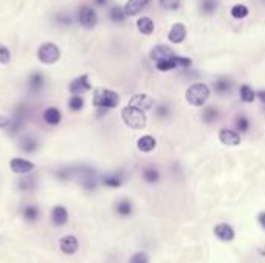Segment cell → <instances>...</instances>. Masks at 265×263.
Masks as SVG:
<instances>
[{
	"instance_id": "6da1fadb",
	"label": "cell",
	"mask_w": 265,
	"mask_h": 263,
	"mask_svg": "<svg viewBox=\"0 0 265 263\" xmlns=\"http://www.w3.org/2000/svg\"><path fill=\"white\" fill-rule=\"evenodd\" d=\"M55 177L61 181H76L88 192H93L99 184V175L96 169L87 164L59 167L55 170Z\"/></svg>"
},
{
	"instance_id": "7a4b0ae2",
	"label": "cell",
	"mask_w": 265,
	"mask_h": 263,
	"mask_svg": "<svg viewBox=\"0 0 265 263\" xmlns=\"http://www.w3.org/2000/svg\"><path fill=\"white\" fill-rule=\"evenodd\" d=\"M209 96H211V89L205 82H194L185 92V99L192 107H203L206 101L209 99Z\"/></svg>"
},
{
	"instance_id": "3957f363",
	"label": "cell",
	"mask_w": 265,
	"mask_h": 263,
	"mask_svg": "<svg viewBox=\"0 0 265 263\" xmlns=\"http://www.w3.org/2000/svg\"><path fill=\"white\" fill-rule=\"evenodd\" d=\"M28 116H30V107H28V105L25 102L17 104L16 107L13 109V113L10 116V119H11L10 127L5 132L10 136H17L24 130L27 121H28Z\"/></svg>"
},
{
	"instance_id": "277c9868",
	"label": "cell",
	"mask_w": 265,
	"mask_h": 263,
	"mask_svg": "<svg viewBox=\"0 0 265 263\" xmlns=\"http://www.w3.org/2000/svg\"><path fill=\"white\" fill-rule=\"evenodd\" d=\"M121 119L124 121V124L127 127H130L134 130H141L148 124V116H146L145 110L134 107V105H130V104H127L126 107L121 110Z\"/></svg>"
},
{
	"instance_id": "5b68a950",
	"label": "cell",
	"mask_w": 265,
	"mask_h": 263,
	"mask_svg": "<svg viewBox=\"0 0 265 263\" xmlns=\"http://www.w3.org/2000/svg\"><path fill=\"white\" fill-rule=\"evenodd\" d=\"M119 104V95L109 89H96L93 92V105L96 109L112 110Z\"/></svg>"
},
{
	"instance_id": "8992f818",
	"label": "cell",
	"mask_w": 265,
	"mask_h": 263,
	"mask_svg": "<svg viewBox=\"0 0 265 263\" xmlns=\"http://www.w3.org/2000/svg\"><path fill=\"white\" fill-rule=\"evenodd\" d=\"M38 59L44 65H55L61 59V50L56 44L44 42L38 48Z\"/></svg>"
},
{
	"instance_id": "52a82bcc",
	"label": "cell",
	"mask_w": 265,
	"mask_h": 263,
	"mask_svg": "<svg viewBox=\"0 0 265 263\" xmlns=\"http://www.w3.org/2000/svg\"><path fill=\"white\" fill-rule=\"evenodd\" d=\"M76 21L84 30H93L98 25V14L93 7L82 5L76 13Z\"/></svg>"
},
{
	"instance_id": "ba28073f",
	"label": "cell",
	"mask_w": 265,
	"mask_h": 263,
	"mask_svg": "<svg viewBox=\"0 0 265 263\" xmlns=\"http://www.w3.org/2000/svg\"><path fill=\"white\" fill-rule=\"evenodd\" d=\"M10 169H11V172L17 173V175H27L36 169V164L27 160V158L16 156V158H11L10 160Z\"/></svg>"
},
{
	"instance_id": "9c48e42d",
	"label": "cell",
	"mask_w": 265,
	"mask_h": 263,
	"mask_svg": "<svg viewBox=\"0 0 265 263\" xmlns=\"http://www.w3.org/2000/svg\"><path fill=\"white\" fill-rule=\"evenodd\" d=\"M68 90L72 95H84L87 92L92 90V84L88 81V76L87 75H81L78 78H75L72 82L68 85Z\"/></svg>"
},
{
	"instance_id": "30bf717a",
	"label": "cell",
	"mask_w": 265,
	"mask_h": 263,
	"mask_svg": "<svg viewBox=\"0 0 265 263\" xmlns=\"http://www.w3.org/2000/svg\"><path fill=\"white\" fill-rule=\"evenodd\" d=\"M45 84H47V79L42 72H33L28 76V92L31 95H38L45 89Z\"/></svg>"
},
{
	"instance_id": "8fae6325",
	"label": "cell",
	"mask_w": 265,
	"mask_h": 263,
	"mask_svg": "<svg viewBox=\"0 0 265 263\" xmlns=\"http://www.w3.org/2000/svg\"><path fill=\"white\" fill-rule=\"evenodd\" d=\"M219 141L223 144V146H228V147H236L242 143V138H240V133L237 130H233V129H222L219 132Z\"/></svg>"
},
{
	"instance_id": "7c38bea8",
	"label": "cell",
	"mask_w": 265,
	"mask_h": 263,
	"mask_svg": "<svg viewBox=\"0 0 265 263\" xmlns=\"http://www.w3.org/2000/svg\"><path fill=\"white\" fill-rule=\"evenodd\" d=\"M99 183L105 187L118 189L124 184V173L122 172H112V173H104L99 177Z\"/></svg>"
},
{
	"instance_id": "4fadbf2b",
	"label": "cell",
	"mask_w": 265,
	"mask_h": 263,
	"mask_svg": "<svg viewBox=\"0 0 265 263\" xmlns=\"http://www.w3.org/2000/svg\"><path fill=\"white\" fill-rule=\"evenodd\" d=\"M188 36V30H186V25L182 24V22H177L171 27L169 33H168V41L171 44H175V45H179L182 42H185Z\"/></svg>"
},
{
	"instance_id": "5bb4252c",
	"label": "cell",
	"mask_w": 265,
	"mask_h": 263,
	"mask_svg": "<svg viewBox=\"0 0 265 263\" xmlns=\"http://www.w3.org/2000/svg\"><path fill=\"white\" fill-rule=\"evenodd\" d=\"M39 147H41L39 139L36 136H33V135H24L19 139V149H21V152H24L27 155L36 153L39 150Z\"/></svg>"
},
{
	"instance_id": "9a60e30c",
	"label": "cell",
	"mask_w": 265,
	"mask_h": 263,
	"mask_svg": "<svg viewBox=\"0 0 265 263\" xmlns=\"http://www.w3.org/2000/svg\"><path fill=\"white\" fill-rule=\"evenodd\" d=\"M59 248L61 251L65 254V255H73L78 252L79 249V240L78 237L68 234V235H64L61 240H59Z\"/></svg>"
},
{
	"instance_id": "2e32d148",
	"label": "cell",
	"mask_w": 265,
	"mask_h": 263,
	"mask_svg": "<svg viewBox=\"0 0 265 263\" xmlns=\"http://www.w3.org/2000/svg\"><path fill=\"white\" fill-rule=\"evenodd\" d=\"M129 104L134 105V107H138V109H141V110L148 112V110L154 109L155 99H154L152 96L146 95V93H137V95H134V96L130 98Z\"/></svg>"
},
{
	"instance_id": "e0dca14e",
	"label": "cell",
	"mask_w": 265,
	"mask_h": 263,
	"mask_svg": "<svg viewBox=\"0 0 265 263\" xmlns=\"http://www.w3.org/2000/svg\"><path fill=\"white\" fill-rule=\"evenodd\" d=\"M214 235L222 240V241H233L236 238V231H234V227L231 224H228V223H219L214 226Z\"/></svg>"
},
{
	"instance_id": "ac0fdd59",
	"label": "cell",
	"mask_w": 265,
	"mask_h": 263,
	"mask_svg": "<svg viewBox=\"0 0 265 263\" xmlns=\"http://www.w3.org/2000/svg\"><path fill=\"white\" fill-rule=\"evenodd\" d=\"M149 56H151V59H152L154 62H162V61L171 59V58L175 56V55H174V50H172L171 47L160 44V45H155V47L151 50V55H149Z\"/></svg>"
},
{
	"instance_id": "d6986e66",
	"label": "cell",
	"mask_w": 265,
	"mask_h": 263,
	"mask_svg": "<svg viewBox=\"0 0 265 263\" xmlns=\"http://www.w3.org/2000/svg\"><path fill=\"white\" fill-rule=\"evenodd\" d=\"M38 184H39V180L36 175L33 173H27V175H21L19 181H17V187L22 192H33L38 189Z\"/></svg>"
},
{
	"instance_id": "ffe728a7",
	"label": "cell",
	"mask_w": 265,
	"mask_h": 263,
	"mask_svg": "<svg viewBox=\"0 0 265 263\" xmlns=\"http://www.w3.org/2000/svg\"><path fill=\"white\" fill-rule=\"evenodd\" d=\"M152 0H127L126 5H124V11L127 14V17L137 16L141 11H145L149 5H151Z\"/></svg>"
},
{
	"instance_id": "44dd1931",
	"label": "cell",
	"mask_w": 265,
	"mask_h": 263,
	"mask_svg": "<svg viewBox=\"0 0 265 263\" xmlns=\"http://www.w3.org/2000/svg\"><path fill=\"white\" fill-rule=\"evenodd\" d=\"M50 217H51V223L55 226H64V224H67V221L70 218L67 207L62 206V204H58V206L53 207Z\"/></svg>"
},
{
	"instance_id": "7402d4cb",
	"label": "cell",
	"mask_w": 265,
	"mask_h": 263,
	"mask_svg": "<svg viewBox=\"0 0 265 263\" xmlns=\"http://www.w3.org/2000/svg\"><path fill=\"white\" fill-rule=\"evenodd\" d=\"M115 214L121 218H129L134 214V204L129 198H119L115 203Z\"/></svg>"
},
{
	"instance_id": "603a6c76",
	"label": "cell",
	"mask_w": 265,
	"mask_h": 263,
	"mask_svg": "<svg viewBox=\"0 0 265 263\" xmlns=\"http://www.w3.org/2000/svg\"><path fill=\"white\" fill-rule=\"evenodd\" d=\"M62 121V113L58 107H47L44 110V122L51 127H56L61 124Z\"/></svg>"
},
{
	"instance_id": "cb8c5ba5",
	"label": "cell",
	"mask_w": 265,
	"mask_h": 263,
	"mask_svg": "<svg viewBox=\"0 0 265 263\" xmlns=\"http://www.w3.org/2000/svg\"><path fill=\"white\" fill-rule=\"evenodd\" d=\"M53 22L59 28H72L75 25V17L67 11H59L53 16Z\"/></svg>"
},
{
	"instance_id": "d4e9b609",
	"label": "cell",
	"mask_w": 265,
	"mask_h": 263,
	"mask_svg": "<svg viewBox=\"0 0 265 263\" xmlns=\"http://www.w3.org/2000/svg\"><path fill=\"white\" fill-rule=\"evenodd\" d=\"M137 147H138L140 152H143V153H151V152H154L155 147H157V139H155L152 135H143L141 138H138Z\"/></svg>"
},
{
	"instance_id": "484cf974",
	"label": "cell",
	"mask_w": 265,
	"mask_h": 263,
	"mask_svg": "<svg viewBox=\"0 0 265 263\" xmlns=\"http://www.w3.org/2000/svg\"><path fill=\"white\" fill-rule=\"evenodd\" d=\"M107 17H109V21L113 22V24H124L126 19H127V14H126L124 8H121L119 5H113L109 10Z\"/></svg>"
},
{
	"instance_id": "4316f807",
	"label": "cell",
	"mask_w": 265,
	"mask_h": 263,
	"mask_svg": "<svg viewBox=\"0 0 265 263\" xmlns=\"http://www.w3.org/2000/svg\"><path fill=\"white\" fill-rule=\"evenodd\" d=\"M137 28L141 34H145V36H151V34L154 33V30H155V24H154V21L151 19V17L143 16L137 21Z\"/></svg>"
},
{
	"instance_id": "83f0119b",
	"label": "cell",
	"mask_w": 265,
	"mask_h": 263,
	"mask_svg": "<svg viewBox=\"0 0 265 263\" xmlns=\"http://www.w3.org/2000/svg\"><path fill=\"white\" fill-rule=\"evenodd\" d=\"M22 217L27 221H30V223L38 221L41 218V209H39V206H36V204H25L24 209H22Z\"/></svg>"
},
{
	"instance_id": "f1b7e54d",
	"label": "cell",
	"mask_w": 265,
	"mask_h": 263,
	"mask_svg": "<svg viewBox=\"0 0 265 263\" xmlns=\"http://www.w3.org/2000/svg\"><path fill=\"white\" fill-rule=\"evenodd\" d=\"M231 87H233V81L229 78H225V76H220L214 81V90L216 93L219 95H226L231 92Z\"/></svg>"
},
{
	"instance_id": "f546056e",
	"label": "cell",
	"mask_w": 265,
	"mask_h": 263,
	"mask_svg": "<svg viewBox=\"0 0 265 263\" xmlns=\"http://www.w3.org/2000/svg\"><path fill=\"white\" fill-rule=\"evenodd\" d=\"M155 68L158 70V72H171V70H175V68L180 70L179 56H172L171 59H166V61H162V62H155Z\"/></svg>"
},
{
	"instance_id": "4dcf8cb0",
	"label": "cell",
	"mask_w": 265,
	"mask_h": 263,
	"mask_svg": "<svg viewBox=\"0 0 265 263\" xmlns=\"http://www.w3.org/2000/svg\"><path fill=\"white\" fill-rule=\"evenodd\" d=\"M141 177L148 184H157L160 181V172L155 167H145L143 172H141Z\"/></svg>"
},
{
	"instance_id": "1f68e13d",
	"label": "cell",
	"mask_w": 265,
	"mask_h": 263,
	"mask_svg": "<svg viewBox=\"0 0 265 263\" xmlns=\"http://www.w3.org/2000/svg\"><path fill=\"white\" fill-rule=\"evenodd\" d=\"M200 11L205 16H213L219 10V0H200Z\"/></svg>"
},
{
	"instance_id": "d6a6232c",
	"label": "cell",
	"mask_w": 265,
	"mask_h": 263,
	"mask_svg": "<svg viewBox=\"0 0 265 263\" xmlns=\"http://www.w3.org/2000/svg\"><path fill=\"white\" fill-rule=\"evenodd\" d=\"M239 95H240V99L245 102V104H250L256 99V92L251 89L248 84H242L240 89H239Z\"/></svg>"
},
{
	"instance_id": "836d02e7",
	"label": "cell",
	"mask_w": 265,
	"mask_h": 263,
	"mask_svg": "<svg viewBox=\"0 0 265 263\" xmlns=\"http://www.w3.org/2000/svg\"><path fill=\"white\" fill-rule=\"evenodd\" d=\"M229 14H231L233 19L242 21V19H245V17H248L250 10L246 8L245 5H242V4H236V5H233V8H231V11H229Z\"/></svg>"
},
{
	"instance_id": "e575fe53",
	"label": "cell",
	"mask_w": 265,
	"mask_h": 263,
	"mask_svg": "<svg viewBox=\"0 0 265 263\" xmlns=\"http://www.w3.org/2000/svg\"><path fill=\"white\" fill-rule=\"evenodd\" d=\"M85 105V101L81 95H72V98L68 99V110L70 112H81Z\"/></svg>"
},
{
	"instance_id": "d590c367",
	"label": "cell",
	"mask_w": 265,
	"mask_h": 263,
	"mask_svg": "<svg viewBox=\"0 0 265 263\" xmlns=\"http://www.w3.org/2000/svg\"><path fill=\"white\" fill-rule=\"evenodd\" d=\"M219 118V110L216 107H206L203 110V115H202V121L205 122V124H213V122H216V119Z\"/></svg>"
},
{
	"instance_id": "8d00e7d4",
	"label": "cell",
	"mask_w": 265,
	"mask_h": 263,
	"mask_svg": "<svg viewBox=\"0 0 265 263\" xmlns=\"http://www.w3.org/2000/svg\"><path fill=\"white\" fill-rule=\"evenodd\" d=\"M250 119L248 116H245V115H239L236 118V130L239 133H245V132H248L250 130Z\"/></svg>"
},
{
	"instance_id": "74e56055",
	"label": "cell",
	"mask_w": 265,
	"mask_h": 263,
	"mask_svg": "<svg viewBox=\"0 0 265 263\" xmlns=\"http://www.w3.org/2000/svg\"><path fill=\"white\" fill-rule=\"evenodd\" d=\"M158 4L166 11H177L180 8V0H158Z\"/></svg>"
},
{
	"instance_id": "f35d334b",
	"label": "cell",
	"mask_w": 265,
	"mask_h": 263,
	"mask_svg": "<svg viewBox=\"0 0 265 263\" xmlns=\"http://www.w3.org/2000/svg\"><path fill=\"white\" fill-rule=\"evenodd\" d=\"M127 263H149V255L145 251H137L130 255Z\"/></svg>"
},
{
	"instance_id": "ab89813d",
	"label": "cell",
	"mask_w": 265,
	"mask_h": 263,
	"mask_svg": "<svg viewBox=\"0 0 265 263\" xmlns=\"http://www.w3.org/2000/svg\"><path fill=\"white\" fill-rule=\"evenodd\" d=\"M11 61V51L7 45H0V64L8 65Z\"/></svg>"
},
{
	"instance_id": "60d3db41",
	"label": "cell",
	"mask_w": 265,
	"mask_h": 263,
	"mask_svg": "<svg viewBox=\"0 0 265 263\" xmlns=\"http://www.w3.org/2000/svg\"><path fill=\"white\" fill-rule=\"evenodd\" d=\"M169 113H171V109H169V105H166V104H160V105L157 107V110H155L157 118H160V119L168 118Z\"/></svg>"
},
{
	"instance_id": "b9f144b4",
	"label": "cell",
	"mask_w": 265,
	"mask_h": 263,
	"mask_svg": "<svg viewBox=\"0 0 265 263\" xmlns=\"http://www.w3.org/2000/svg\"><path fill=\"white\" fill-rule=\"evenodd\" d=\"M10 122H11L10 116H4V115H0V129L7 130V129L10 127Z\"/></svg>"
},
{
	"instance_id": "7bdbcfd3",
	"label": "cell",
	"mask_w": 265,
	"mask_h": 263,
	"mask_svg": "<svg viewBox=\"0 0 265 263\" xmlns=\"http://www.w3.org/2000/svg\"><path fill=\"white\" fill-rule=\"evenodd\" d=\"M257 221H259V224H260L262 229L265 231V210H262V212L257 214Z\"/></svg>"
},
{
	"instance_id": "ee69618b",
	"label": "cell",
	"mask_w": 265,
	"mask_h": 263,
	"mask_svg": "<svg viewBox=\"0 0 265 263\" xmlns=\"http://www.w3.org/2000/svg\"><path fill=\"white\" fill-rule=\"evenodd\" d=\"M256 98H259V101L265 105V90H259V92H256Z\"/></svg>"
},
{
	"instance_id": "f6af8a7d",
	"label": "cell",
	"mask_w": 265,
	"mask_h": 263,
	"mask_svg": "<svg viewBox=\"0 0 265 263\" xmlns=\"http://www.w3.org/2000/svg\"><path fill=\"white\" fill-rule=\"evenodd\" d=\"M107 2H109V0H93V4L96 7H104V5H107Z\"/></svg>"
},
{
	"instance_id": "bcb514c9",
	"label": "cell",
	"mask_w": 265,
	"mask_h": 263,
	"mask_svg": "<svg viewBox=\"0 0 265 263\" xmlns=\"http://www.w3.org/2000/svg\"><path fill=\"white\" fill-rule=\"evenodd\" d=\"M259 2H260V4H263V5H265V0H259Z\"/></svg>"
},
{
	"instance_id": "7dc6e473",
	"label": "cell",
	"mask_w": 265,
	"mask_h": 263,
	"mask_svg": "<svg viewBox=\"0 0 265 263\" xmlns=\"http://www.w3.org/2000/svg\"><path fill=\"white\" fill-rule=\"evenodd\" d=\"M263 113H265V105H263Z\"/></svg>"
}]
</instances>
